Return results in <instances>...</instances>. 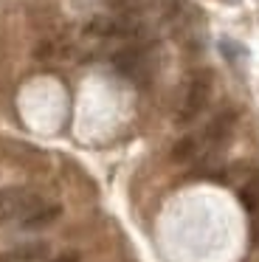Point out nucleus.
Returning <instances> with one entry per match:
<instances>
[{"instance_id": "obj_1", "label": "nucleus", "mask_w": 259, "mask_h": 262, "mask_svg": "<svg viewBox=\"0 0 259 262\" xmlns=\"http://www.w3.org/2000/svg\"><path fill=\"white\" fill-rule=\"evenodd\" d=\"M208 96H211V74L203 71L195 79L189 82V91H186V99L178 110V124H189L197 116L203 113V107L208 104Z\"/></svg>"}, {"instance_id": "obj_2", "label": "nucleus", "mask_w": 259, "mask_h": 262, "mask_svg": "<svg viewBox=\"0 0 259 262\" xmlns=\"http://www.w3.org/2000/svg\"><path fill=\"white\" fill-rule=\"evenodd\" d=\"M34 206H37V198L28 192H17V189H11V192H0V220L3 217H14V214H31Z\"/></svg>"}, {"instance_id": "obj_3", "label": "nucleus", "mask_w": 259, "mask_h": 262, "mask_svg": "<svg viewBox=\"0 0 259 262\" xmlns=\"http://www.w3.org/2000/svg\"><path fill=\"white\" fill-rule=\"evenodd\" d=\"M48 256V245L45 243H26L17 245V248H9L0 254V262H39Z\"/></svg>"}, {"instance_id": "obj_4", "label": "nucleus", "mask_w": 259, "mask_h": 262, "mask_svg": "<svg viewBox=\"0 0 259 262\" xmlns=\"http://www.w3.org/2000/svg\"><path fill=\"white\" fill-rule=\"evenodd\" d=\"M234 121H236V116L231 113V110H225V113H220L217 119L208 124V130H206V138L211 144H220V141H225V138L231 136V130H234Z\"/></svg>"}, {"instance_id": "obj_5", "label": "nucleus", "mask_w": 259, "mask_h": 262, "mask_svg": "<svg viewBox=\"0 0 259 262\" xmlns=\"http://www.w3.org/2000/svg\"><path fill=\"white\" fill-rule=\"evenodd\" d=\"M141 62H144V57H141V51H135V48H127V51H118L116 57H113V65H116L118 74L124 76H135L141 68Z\"/></svg>"}, {"instance_id": "obj_6", "label": "nucleus", "mask_w": 259, "mask_h": 262, "mask_svg": "<svg viewBox=\"0 0 259 262\" xmlns=\"http://www.w3.org/2000/svg\"><path fill=\"white\" fill-rule=\"evenodd\" d=\"M59 214H62L59 206H45V209L31 211V214L23 220V228H45V226H51V223H54Z\"/></svg>"}, {"instance_id": "obj_7", "label": "nucleus", "mask_w": 259, "mask_h": 262, "mask_svg": "<svg viewBox=\"0 0 259 262\" xmlns=\"http://www.w3.org/2000/svg\"><path fill=\"white\" fill-rule=\"evenodd\" d=\"M240 200L251 214H256L259 211V178H253L251 183H245V186L240 189Z\"/></svg>"}, {"instance_id": "obj_8", "label": "nucleus", "mask_w": 259, "mask_h": 262, "mask_svg": "<svg viewBox=\"0 0 259 262\" xmlns=\"http://www.w3.org/2000/svg\"><path fill=\"white\" fill-rule=\"evenodd\" d=\"M195 152H197V141H195V138H180V141L175 144V149H172V158L175 161H189Z\"/></svg>"}, {"instance_id": "obj_9", "label": "nucleus", "mask_w": 259, "mask_h": 262, "mask_svg": "<svg viewBox=\"0 0 259 262\" xmlns=\"http://www.w3.org/2000/svg\"><path fill=\"white\" fill-rule=\"evenodd\" d=\"M220 51H223V57L228 59V62H236L240 57H245V48L234 40H220Z\"/></svg>"}, {"instance_id": "obj_10", "label": "nucleus", "mask_w": 259, "mask_h": 262, "mask_svg": "<svg viewBox=\"0 0 259 262\" xmlns=\"http://www.w3.org/2000/svg\"><path fill=\"white\" fill-rule=\"evenodd\" d=\"M51 262H79V254H73V251L71 254H59L56 259H51Z\"/></svg>"}, {"instance_id": "obj_11", "label": "nucleus", "mask_w": 259, "mask_h": 262, "mask_svg": "<svg viewBox=\"0 0 259 262\" xmlns=\"http://www.w3.org/2000/svg\"><path fill=\"white\" fill-rule=\"evenodd\" d=\"M253 245H259V211H256V220H253Z\"/></svg>"}]
</instances>
